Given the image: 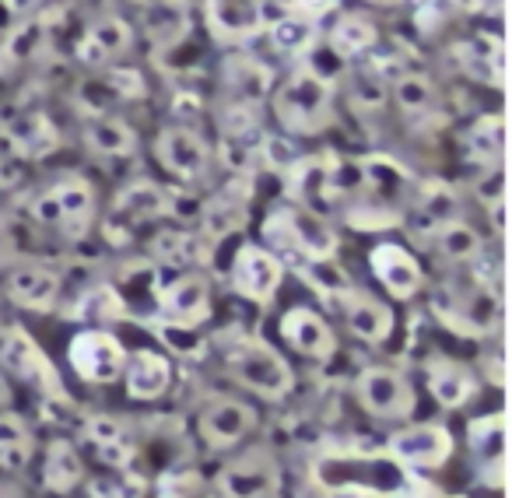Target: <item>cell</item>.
Listing matches in <instances>:
<instances>
[{
	"label": "cell",
	"instance_id": "obj_11",
	"mask_svg": "<svg viewBox=\"0 0 512 498\" xmlns=\"http://www.w3.org/2000/svg\"><path fill=\"white\" fill-rule=\"evenodd\" d=\"M453 453V435L442 425H414L390 439V456L407 467H442Z\"/></svg>",
	"mask_w": 512,
	"mask_h": 498
},
{
	"label": "cell",
	"instance_id": "obj_10",
	"mask_svg": "<svg viewBox=\"0 0 512 498\" xmlns=\"http://www.w3.org/2000/svg\"><path fill=\"white\" fill-rule=\"evenodd\" d=\"M0 130L18 151V158H46L60 148V130L39 109H11L0 120Z\"/></svg>",
	"mask_w": 512,
	"mask_h": 498
},
{
	"label": "cell",
	"instance_id": "obj_55",
	"mask_svg": "<svg viewBox=\"0 0 512 498\" xmlns=\"http://www.w3.org/2000/svg\"><path fill=\"white\" fill-rule=\"evenodd\" d=\"M337 0H299V15L313 18V22H320L323 15H327L330 8H334Z\"/></svg>",
	"mask_w": 512,
	"mask_h": 498
},
{
	"label": "cell",
	"instance_id": "obj_60",
	"mask_svg": "<svg viewBox=\"0 0 512 498\" xmlns=\"http://www.w3.org/2000/svg\"><path fill=\"white\" fill-rule=\"evenodd\" d=\"M274 4H278V8H285L288 15H295V11H299V0H274Z\"/></svg>",
	"mask_w": 512,
	"mask_h": 498
},
{
	"label": "cell",
	"instance_id": "obj_17",
	"mask_svg": "<svg viewBox=\"0 0 512 498\" xmlns=\"http://www.w3.org/2000/svg\"><path fill=\"white\" fill-rule=\"evenodd\" d=\"M4 292H8V299L15 302V306L46 313L60 295V274L39 264L15 267V271L8 274V281H4Z\"/></svg>",
	"mask_w": 512,
	"mask_h": 498
},
{
	"label": "cell",
	"instance_id": "obj_6",
	"mask_svg": "<svg viewBox=\"0 0 512 498\" xmlns=\"http://www.w3.org/2000/svg\"><path fill=\"white\" fill-rule=\"evenodd\" d=\"M358 400L369 414L386 421L407 418L414 411V390L400 372L393 369H365L358 376Z\"/></svg>",
	"mask_w": 512,
	"mask_h": 498
},
{
	"label": "cell",
	"instance_id": "obj_51",
	"mask_svg": "<svg viewBox=\"0 0 512 498\" xmlns=\"http://www.w3.org/2000/svg\"><path fill=\"white\" fill-rule=\"evenodd\" d=\"M295 148L285 141H278V137H264V165H271V169H281L288 172L295 165Z\"/></svg>",
	"mask_w": 512,
	"mask_h": 498
},
{
	"label": "cell",
	"instance_id": "obj_16",
	"mask_svg": "<svg viewBox=\"0 0 512 498\" xmlns=\"http://www.w3.org/2000/svg\"><path fill=\"white\" fill-rule=\"evenodd\" d=\"M281 337H285L299 355L316 358V362H327L337 348L334 330H330L327 320L316 316L313 309H292V313L281 316Z\"/></svg>",
	"mask_w": 512,
	"mask_h": 498
},
{
	"label": "cell",
	"instance_id": "obj_45",
	"mask_svg": "<svg viewBox=\"0 0 512 498\" xmlns=\"http://www.w3.org/2000/svg\"><path fill=\"white\" fill-rule=\"evenodd\" d=\"M302 274H306V281L316 288V292L323 295H348L351 285H348V274H344V267L334 264V257L330 260H306V264H299Z\"/></svg>",
	"mask_w": 512,
	"mask_h": 498
},
{
	"label": "cell",
	"instance_id": "obj_35",
	"mask_svg": "<svg viewBox=\"0 0 512 498\" xmlns=\"http://www.w3.org/2000/svg\"><path fill=\"white\" fill-rule=\"evenodd\" d=\"M362 169H365V193H372V200H379V204H393V200L404 193L407 172L400 169L393 158H386V155L362 158Z\"/></svg>",
	"mask_w": 512,
	"mask_h": 498
},
{
	"label": "cell",
	"instance_id": "obj_3",
	"mask_svg": "<svg viewBox=\"0 0 512 498\" xmlns=\"http://www.w3.org/2000/svg\"><path fill=\"white\" fill-rule=\"evenodd\" d=\"M228 369H232V376L239 379L242 386H249V390L267 400L288 397V390H292V383H295L292 365H288L271 344L253 341V337L232 344V351H228Z\"/></svg>",
	"mask_w": 512,
	"mask_h": 498
},
{
	"label": "cell",
	"instance_id": "obj_36",
	"mask_svg": "<svg viewBox=\"0 0 512 498\" xmlns=\"http://www.w3.org/2000/svg\"><path fill=\"white\" fill-rule=\"evenodd\" d=\"M316 36H320L316 22L306 15H299V11L278 18V22L271 25V43L278 46L285 57H302V53H309L316 46Z\"/></svg>",
	"mask_w": 512,
	"mask_h": 498
},
{
	"label": "cell",
	"instance_id": "obj_14",
	"mask_svg": "<svg viewBox=\"0 0 512 498\" xmlns=\"http://www.w3.org/2000/svg\"><path fill=\"white\" fill-rule=\"evenodd\" d=\"M369 264L376 271V278L386 285V292L397 295V299H411L421 288V281H425L418 260L404 246H397V242H379L369 253Z\"/></svg>",
	"mask_w": 512,
	"mask_h": 498
},
{
	"label": "cell",
	"instance_id": "obj_25",
	"mask_svg": "<svg viewBox=\"0 0 512 498\" xmlns=\"http://www.w3.org/2000/svg\"><path fill=\"white\" fill-rule=\"evenodd\" d=\"M123 376H127V390L137 400H155L169 390V362L155 351H137L123 362Z\"/></svg>",
	"mask_w": 512,
	"mask_h": 498
},
{
	"label": "cell",
	"instance_id": "obj_34",
	"mask_svg": "<svg viewBox=\"0 0 512 498\" xmlns=\"http://www.w3.org/2000/svg\"><path fill=\"white\" fill-rule=\"evenodd\" d=\"M200 225H204V239H225V235L239 232L246 225V200L232 197V190L221 193L211 204L200 207Z\"/></svg>",
	"mask_w": 512,
	"mask_h": 498
},
{
	"label": "cell",
	"instance_id": "obj_54",
	"mask_svg": "<svg viewBox=\"0 0 512 498\" xmlns=\"http://www.w3.org/2000/svg\"><path fill=\"white\" fill-rule=\"evenodd\" d=\"M25 158L11 155V158H0V190H8V186H18L25 179Z\"/></svg>",
	"mask_w": 512,
	"mask_h": 498
},
{
	"label": "cell",
	"instance_id": "obj_50",
	"mask_svg": "<svg viewBox=\"0 0 512 498\" xmlns=\"http://www.w3.org/2000/svg\"><path fill=\"white\" fill-rule=\"evenodd\" d=\"M200 477L197 474H165L158 481V498H197Z\"/></svg>",
	"mask_w": 512,
	"mask_h": 498
},
{
	"label": "cell",
	"instance_id": "obj_37",
	"mask_svg": "<svg viewBox=\"0 0 512 498\" xmlns=\"http://www.w3.org/2000/svg\"><path fill=\"white\" fill-rule=\"evenodd\" d=\"M467 151L474 162L498 165L505 155V123L502 116H481L474 127L467 130Z\"/></svg>",
	"mask_w": 512,
	"mask_h": 498
},
{
	"label": "cell",
	"instance_id": "obj_13",
	"mask_svg": "<svg viewBox=\"0 0 512 498\" xmlns=\"http://www.w3.org/2000/svg\"><path fill=\"white\" fill-rule=\"evenodd\" d=\"M253 425H256V411L232 397L211 400V404L200 411V435L218 449L239 442L246 432H253Z\"/></svg>",
	"mask_w": 512,
	"mask_h": 498
},
{
	"label": "cell",
	"instance_id": "obj_7",
	"mask_svg": "<svg viewBox=\"0 0 512 498\" xmlns=\"http://www.w3.org/2000/svg\"><path fill=\"white\" fill-rule=\"evenodd\" d=\"M211 313V288L200 274H186L158 292V316L176 330H193Z\"/></svg>",
	"mask_w": 512,
	"mask_h": 498
},
{
	"label": "cell",
	"instance_id": "obj_18",
	"mask_svg": "<svg viewBox=\"0 0 512 498\" xmlns=\"http://www.w3.org/2000/svg\"><path fill=\"white\" fill-rule=\"evenodd\" d=\"M207 22H211L214 36L242 43L264 29V8H260V0H207Z\"/></svg>",
	"mask_w": 512,
	"mask_h": 498
},
{
	"label": "cell",
	"instance_id": "obj_22",
	"mask_svg": "<svg viewBox=\"0 0 512 498\" xmlns=\"http://www.w3.org/2000/svg\"><path fill=\"white\" fill-rule=\"evenodd\" d=\"M221 74H225V88L232 92V102L239 106H256L264 102V95L271 92V67L256 57H228L221 64Z\"/></svg>",
	"mask_w": 512,
	"mask_h": 498
},
{
	"label": "cell",
	"instance_id": "obj_32",
	"mask_svg": "<svg viewBox=\"0 0 512 498\" xmlns=\"http://www.w3.org/2000/svg\"><path fill=\"white\" fill-rule=\"evenodd\" d=\"M151 253H155L162 264H179V267H190V264H204L207 260V239L204 235H193V232H158L151 239Z\"/></svg>",
	"mask_w": 512,
	"mask_h": 498
},
{
	"label": "cell",
	"instance_id": "obj_2",
	"mask_svg": "<svg viewBox=\"0 0 512 498\" xmlns=\"http://www.w3.org/2000/svg\"><path fill=\"white\" fill-rule=\"evenodd\" d=\"M267 239L278 249H292L295 257L306 260H330L337 253V235L313 207H281L267 218Z\"/></svg>",
	"mask_w": 512,
	"mask_h": 498
},
{
	"label": "cell",
	"instance_id": "obj_42",
	"mask_svg": "<svg viewBox=\"0 0 512 498\" xmlns=\"http://www.w3.org/2000/svg\"><path fill=\"white\" fill-rule=\"evenodd\" d=\"M435 246H439L442 257L460 264V260H474L477 253H481V235L470 225H463V221H453V225L435 232Z\"/></svg>",
	"mask_w": 512,
	"mask_h": 498
},
{
	"label": "cell",
	"instance_id": "obj_47",
	"mask_svg": "<svg viewBox=\"0 0 512 498\" xmlns=\"http://www.w3.org/2000/svg\"><path fill=\"white\" fill-rule=\"evenodd\" d=\"M123 299L120 292H113V288H92V292L85 295V302H81V316H92V320H120L123 316Z\"/></svg>",
	"mask_w": 512,
	"mask_h": 498
},
{
	"label": "cell",
	"instance_id": "obj_49",
	"mask_svg": "<svg viewBox=\"0 0 512 498\" xmlns=\"http://www.w3.org/2000/svg\"><path fill=\"white\" fill-rule=\"evenodd\" d=\"M351 99L358 102V106H365V109H379L383 106V81L379 78H372V71H365V74H358L355 81H351Z\"/></svg>",
	"mask_w": 512,
	"mask_h": 498
},
{
	"label": "cell",
	"instance_id": "obj_23",
	"mask_svg": "<svg viewBox=\"0 0 512 498\" xmlns=\"http://www.w3.org/2000/svg\"><path fill=\"white\" fill-rule=\"evenodd\" d=\"M130 25L123 18H99V22L88 29V36L78 46V60L85 67H106L109 60H116L120 53L130 50Z\"/></svg>",
	"mask_w": 512,
	"mask_h": 498
},
{
	"label": "cell",
	"instance_id": "obj_28",
	"mask_svg": "<svg viewBox=\"0 0 512 498\" xmlns=\"http://www.w3.org/2000/svg\"><path fill=\"white\" fill-rule=\"evenodd\" d=\"M190 29V11L186 0H151L144 8V32L158 46H176Z\"/></svg>",
	"mask_w": 512,
	"mask_h": 498
},
{
	"label": "cell",
	"instance_id": "obj_58",
	"mask_svg": "<svg viewBox=\"0 0 512 498\" xmlns=\"http://www.w3.org/2000/svg\"><path fill=\"white\" fill-rule=\"evenodd\" d=\"M36 4L39 0H4V8H8L11 15H25V11H32Z\"/></svg>",
	"mask_w": 512,
	"mask_h": 498
},
{
	"label": "cell",
	"instance_id": "obj_39",
	"mask_svg": "<svg viewBox=\"0 0 512 498\" xmlns=\"http://www.w3.org/2000/svg\"><path fill=\"white\" fill-rule=\"evenodd\" d=\"M264 130H242V134H221V158L228 169L249 172L256 165H264Z\"/></svg>",
	"mask_w": 512,
	"mask_h": 498
},
{
	"label": "cell",
	"instance_id": "obj_4",
	"mask_svg": "<svg viewBox=\"0 0 512 498\" xmlns=\"http://www.w3.org/2000/svg\"><path fill=\"white\" fill-rule=\"evenodd\" d=\"M67 358H71V369L88 383H113L120 379L127 351L106 330H81L67 348Z\"/></svg>",
	"mask_w": 512,
	"mask_h": 498
},
{
	"label": "cell",
	"instance_id": "obj_29",
	"mask_svg": "<svg viewBox=\"0 0 512 498\" xmlns=\"http://www.w3.org/2000/svg\"><path fill=\"white\" fill-rule=\"evenodd\" d=\"M428 390L442 407H463L474 393V376L449 358H435L428 362Z\"/></svg>",
	"mask_w": 512,
	"mask_h": 498
},
{
	"label": "cell",
	"instance_id": "obj_59",
	"mask_svg": "<svg viewBox=\"0 0 512 498\" xmlns=\"http://www.w3.org/2000/svg\"><path fill=\"white\" fill-rule=\"evenodd\" d=\"M400 498H435L432 491H421V484H414V488H400Z\"/></svg>",
	"mask_w": 512,
	"mask_h": 498
},
{
	"label": "cell",
	"instance_id": "obj_57",
	"mask_svg": "<svg viewBox=\"0 0 512 498\" xmlns=\"http://www.w3.org/2000/svg\"><path fill=\"white\" fill-rule=\"evenodd\" d=\"M491 221H495V232L502 235L505 232V200H495V204H491Z\"/></svg>",
	"mask_w": 512,
	"mask_h": 498
},
{
	"label": "cell",
	"instance_id": "obj_33",
	"mask_svg": "<svg viewBox=\"0 0 512 498\" xmlns=\"http://www.w3.org/2000/svg\"><path fill=\"white\" fill-rule=\"evenodd\" d=\"M376 39H379L376 25L365 15H344L341 22L330 29V53H334L337 60H351V57H358V53L372 50Z\"/></svg>",
	"mask_w": 512,
	"mask_h": 498
},
{
	"label": "cell",
	"instance_id": "obj_26",
	"mask_svg": "<svg viewBox=\"0 0 512 498\" xmlns=\"http://www.w3.org/2000/svg\"><path fill=\"white\" fill-rule=\"evenodd\" d=\"M334 155H309L295 158V165L288 169V197L299 207H316V200L327 197V176Z\"/></svg>",
	"mask_w": 512,
	"mask_h": 498
},
{
	"label": "cell",
	"instance_id": "obj_52",
	"mask_svg": "<svg viewBox=\"0 0 512 498\" xmlns=\"http://www.w3.org/2000/svg\"><path fill=\"white\" fill-rule=\"evenodd\" d=\"M39 43H43V25H29L15 39H8V50L11 57H32L39 50Z\"/></svg>",
	"mask_w": 512,
	"mask_h": 498
},
{
	"label": "cell",
	"instance_id": "obj_27",
	"mask_svg": "<svg viewBox=\"0 0 512 498\" xmlns=\"http://www.w3.org/2000/svg\"><path fill=\"white\" fill-rule=\"evenodd\" d=\"M85 442L92 446V453L109 467H127L134 456V439L116 418H92L85 425Z\"/></svg>",
	"mask_w": 512,
	"mask_h": 498
},
{
	"label": "cell",
	"instance_id": "obj_21",
	"mask_svg": "<svg viewBox=\"0 0 512 498\" xmlns=\"http://www.w3.org/2000/svg\"><path fill=\"white\" fill-rule=\"evenodd\" d=\"M50 193L60 207V228H64L71 239L85 235V228L92 225V214H95L92 186H88L81 176H60L57 183L50 186Z\"/></svg>",
	"mask_w": 512,
	"mask_h": 498
},
{
	"label": "cell",
	"instance_id": "obj_43",
	"mask_svg": "<svg viewBox=\"0 0 512 498\" xmlns=\"http://www.w3.org/2000/svg\"><path fill=\"white\" fill-rule=\"evenodd\" d=\"M393 95H397L400 109L411 116L428 113L435 106V85L421 74H404V78L393 81Z\"/></svg>",
	"mask_w": 512,
	"mask_h": 498
},
{
	"label": "cell",
	"instance_id": "obj_44",
	"mask_svg": "<svg viewBox=\"0 0 512 498\" xmlns=\"http://www.w3.org/2000/svg\"><path fill=\"white\" fill-rule=\"evenodd\" d=\"M365 193L362 158H334L327 176V197H358Z\"/></svg>",
	"mask_w": 512,
	"mask_h": 498
},
{
	"label": "cell",
	"instance_id": "obj_38",
	"mask_svg": "<svg viewBox=\"0 0 512 498\" xmlns=\"http://www.w3.org/2000/svg\"><path fill=\"white\" fill-rule=\"evenodd\" d=\"M32 456V435L18 414H0V470H22Z\"/></svg>",
	"mask_w": 512,
	"mask_h": 498
},
{
	"label": "cell",
	"instance_id": "obj_53",
	"mask_svg": "<svg viewBox=\"0 0 512 498\" xmlns=\"http://www.w3.org/2000/svg\"><path fill=\"white\" fill-rule=\"evenodd\" d=\"M32 218L46 228H60V207H57V200H53L50 190H43L36 200H32Z\"/></svg>",
	"mask_w": 512,
	"mask_h": 498
},
{
	"label": "cell",
	"instance_id": "obj_48",
	"mask_svg": "<svg viewBox=\"0 0 512 498\" xmlns=\"http://www.w3.org/2000/svg\"><path fill=\"white\" fill-rule=\"evenodd\" d=\"M88 495L92 498H144V481L134 474L95 477V481L88 484Z\"/></svg>",
	"mask_w": 512,
	"mask_h": 498
},
{
	"label": "cell",
	"instance_id": "obj_12",
	"mask_svg": "<svg viewBox=\"0 0 512 498\" xmlns=\"http://www.w3.org/2000/svg\"><path fill=\"white\" fill-rule=\"evenodd\" d=\"M158 162L179 179H200L211 165V148L204 144V137L193 134L186 127H169L158 134Z\"/></svg>",
	"mask_w": 512,
	"mask_h": 498
},
{
	"label": "cell",
	"instance_id": "obj_41",
	"mask_svg": "<svg viewBox=\"0 0 512 498\" xmlns=\"http://www.w3.org/2000/svg\"><path fill=\"white\" fill-rule=\"evenodd\" d=\"M456 221V197L449 193V186L432 183L425 190V197L418 200V232H439V228Z\"/></svg>",
	"mask_w": 512,
	"mask_h": 498
},
{
	"label": "cell",
	"instance_id": "obj_30",
	"mask_svg": "<svg viewBox=\"0 0 512 498\" xmlns=\"http://www.w3.org/2000/svg\"><path fill=\"white\" fill-rule=\"evenodd\" d=\"M85 141L92 151L109 155V158H127L137 151V134L130 130L127 120H120V116H113V113L92 116V123H88V130H85Z\"/></svg>",
	"mask_w": 512,
	"mask_h": 498
},
{
	"label": "cell",
	"instance_id": "obj_5",
	"mask_svg": "<svg viewBox=\"0 0 512 498\" xmlns=\"http://www.w3.org/2000/svg\"><path fill=\"white\" fill-rule=\"evenodd\" d=\"M281 278H285V267H281V260L274 257V253H267V249L249 246L246 242V246L235 253L232 288L242 295V299L267 306V302L274 299V292H278Z\"/></svg>",
	"mask_w": 512,
	"mask_h": 498
},
{
	"label": "cell",
	"instance_id": "obj_56",
	"mask_svg": "<svg viewBox=\"0 0 512 498\" xmlns=\"http://www.w3.org/2000/svg\"><path fill=\"white\" fill-rule=\"evenodd\" d=\"M449 11H467V15H474V11L484 8V0H446Z\"/></svg>",
	"mask_w": 512,
	"mask_h": 498
},
{
	"label": "cell",
	"instance_id": "obj_46",
	"mask_svg": "<svg viewBox=\"0 0 512 498\" xmlns=\"http://www.w3.org/2000/svg\"><path fill=\"white\" fill-rule=\"evenodd\" d=\"M78 102L85 109H92L95 116H106L113 106H120L123 102V95H120V88L113 85V78H88V81H81L78 85Z\"/></svg>",
	"mask_w": 512,
	"mask_h": 498
},
{
	"label": "cell",
	"instance_id": "obj_15",
	"mask_svg": "<svg viewBox=\"0 0 512 498\" xmlns=\"http://www.w3.org/2000/svg\"><path fill=\"white\" fill-rule=\"evenodd\" d=\"M169 207H172V193L165 186L151 183V179H134V183L116 193L113 221H123V232H127L130 225H144V221H155L162 214H169Z\"/></svg>",
	"mask_w": 512,
	"mask_h": 498
},
{
	"label": "cell",
	"instance_id": "obj_61",
	"mask_svg": "<svg viewBox=\"0 0 512 498\" xmlns=\"http://www.w3.org/2000/svg\"><path fill=\"white\" fill-rule=\"evenodd\" d=\"M372 4H400V0H372Z\"/></svg>",
	"mask_w": 512,
	"mask_h": 498
},
{
	"label": "cell",
	"instance_id": "obj_31",
	"mask_svg": "<svg viewBox=\"0 0 512 498\" xmlns=\"http://www.w3.org/2000/svg\"><path fill=\"white\" fill-rule=\"evenodd\" d=\"M81 477H85V463H81L78 449H74L67 439L50 442V449H46V463H43L46 488L57 491V495H67Z\"/></svg>",
	"mask_w": 512,
	"mask_h": 498
},
{
	"label": "cell",
	"instance_id": "obj_19",
	"mask_svg": "<svg viewBox=\"0 0 512 498\" xmlns=\"http://www.w3.org/2000/svg\"><path fill=\"white\" fill-rule=\"evenodd\" d=\"M456 60L474 81L484 85H505V46L498 36H470L456 43Z\"/></svg>",
	"mask_w": 512,
	"mask_h": 498
},
{
	"label": "cell",
	"instance_id": "obj_20",
	"mask_svg": "<svg viewBox=\"0 0 512 498\" xmlns=\"http://www.w3.org/2000/svg\"><path fill=\"white\" fill-rule=\"evenodd\" d=\"M341 309H344V320H348V330L355 337H362L369 344H383L390 337L393 313L379 299H372L369 292H355L351 288L341 299Z\"/></svg>",
	"mask_w": 512,
	"mask_h": 498
},
{
	"label": "cell",
	"instance_id": "obj_8",
	"mask_svg": "<svg viewBox=\"0 0 512 498\" xmlns=\"http://www.w3.org/2000/svg\"><path fill=\"white\" fill-rule=\"evenodd\" d=\"M0 365H4L8 372H15V376L29 379V383L43 386V390L60 393L57 369H53L46 351L39 348L25 330L15 327V330H4V334H0Z\"/></svg>",
	"mask_w": 512,
	"mask_h": 498
},
{
	"label": "cell",
	"instance_id": "obj_40",
	"mask_svg": "<svg viewBox=\"0 0 512 498\" xmlns=\"http://www.w3.org/2000/svg\"><path fill=\"white\" fill-rule=\"evenodd\" d=\"M470 449L481 463H502L505 460V414H484L470 421Z\"/></svg>",
	"mask_w": 512,
	"mask_h": 498
},
{
	"label": "cell",
	"instance_id": "obj_24",
	"mask_svg": "<svg viewBox=\"0 0 512 498\" xmlns=\"http://www.w3.org/2000/svg\"><path fill=\"white\" fill-rule=\"evenodd\" d=\"M453 323L463 334H477V337L498 330V323H502V299H498V292L481 285L474 292L460 295V302L453 309Z\"/></svg>",
	"mask_w": 512,
	"mask_h": 498
},
{
	"label": "cell",
	"instance_id": "obj_9",
	"mask_svg": "<svg viewBox=\"0 0 512 498\" xmlns=\"http://www.w3.org/2000/svg\"><path fill=\"white\" fill-rule=\"evenodd\" d=\"M218 488L225 498H271L278 491V463L253 449L221 470Z\"/></svg>",
	"mask_w": 512,
	"mask_h": 498
},
{
	"label": "cell",
	"instance_id": "obj_1",
	"mask_svg": "<svg viewBox=\"0 0 512 498\" xmlns=\"http://www.w3.org/2000/svg\"><path fill=\"white\" fill-rule=\"evenodd\" d=\"M274 109H278V120L295 134H320V130L330 127V116H334L330 81L316 78L313 71H295L281 85Z\"/></svg>",
	"mask_w": 512,
	"mask_h": 498
}]
</instances>
